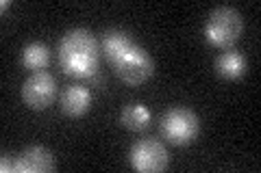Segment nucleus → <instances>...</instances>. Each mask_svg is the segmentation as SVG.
Segmentation results:
<instances>
[{"label": "nucleus", "instance_id": "nucleus-1", "mask_svg": "<svg viewBox=\"0 0 261 173\" xmlns=\"http://www.w3.org/2000/svg\"><path fill=\"white\" fill-rule=\"evenodd\" d=\"M102 52L116 76L126 85H142L154 74L152 56L128 35L126 30L111 28L102 35Z\"/></svg>", "mask_w": 261, "mask_h": 173}, {"label": "nucleus", "instance_id": "nucleus-9", "mask_svg": "<svg viewBox=\"0 0 261 173\" xmlns=\"http://www.w3.org/2000/svg\"><path fill=\"white\" fill-rule=\"evenodd\" d=\"M246 70H248L246 56L238 50H233V48L220 52L216 59V72L226 80H240L246 74Z\"/></svg>", "mask_w": 261, "mask_h": 173}, {"label": "nucleus", "instance_id": "nucleus-3", "mask_svg": "<svg viewBox=\"0 0 261 173\" xmlns=\"http://www.w3.org/2000/svg\"><path fill=\"white\" fill-rule=\"evenodd\" d=\"M244 20L238 9L233 7H218L209 13V18L202 26V35H205L207 44L220 48V50H228L235 46V41L242 37Z\"/></svg>", "mask_w": 261, "mask_h": 173}, {"label": "nucleus", "instance_id": "nucleus-13", "mask_svg": "<svg viewBox=\"0 0 261 173\" xmlns=\"http://www.w3.org/2000/svg\"><path fill=\"white\" fill-rule=\"evenodd\" d=\"M9 5H11L9 0H3V5H0V7H3V11H7V9H9Z\"/></svg>", "mask_w": 261, "mask_h": 173}, {"label": "nucleus", "instance_id": "nucleus-4", "mask_svg": "<svg viewBox=\"0 0 261 173\" xmlns=\"http://www.w3.org/2000/svg\"><path fill=\"white\" fill-rule=\"evenodd\" d=\"M198 132H200V119L190 109L176 106V109H170L161 117V134L172 145H178V147L190 145L196 141Z\"/></svg>", "mask_w": 261, "mask_h": 173}, {"label": "nucleus", "instance_id": "nucleus-2", "mask_svg": "<svg viewBox=\"0 0 261 173\" xmlns=\"http://www.w3.org/2000/svg\"><path fill=\"white\" fill-rule=\"evenodd\" d=\"M59 65L72 78L92 80L98 74V41L87 28H72L59 41Z\"/></svg>", "mask_w": 261, "mask_h": 173}, {"label": "nucleus", "instance_id": "nucleus-8", "mask_svg": "<svg viewBox=\"0 0 261 173\" xmlns=\"http://www.w3.org/2000/svg\"><path fill=\"white\" fill-rule=\"evenodd\" d=\"M92 106V91L83 85H70L61 95V109L70 117H83Z\"/></svg>", "mask_w": 261, "mask_h": 173}, {"label": "nucleus", "instance_id": "nucleus-6", "mask_svg": "<svg viewBox=\"0 0 261 173\" xmlns=\"http://www.w3.org/2000/svg\"><path fill=\"white\" fill-rule=\"evenodd\" d=\"M57 97V80L46 70L33 72L22 85V102L33 111L48 109Z\"/></svg>", "mask_w": 261, "mask_h": 173}, {"label": "nucleus", "instance_id": "nucleus-5", "mask_svg": "<svg viewBox=\"0 0 261 173\" xmlns=\"http://www.w3.org/2000/svg\"><path fill=\"white\" fill-rule=\"evenodd\" d=\"M170 154L157 139H142L128 152V164L140 173H159L168 167Z\"/></svg>", "mask_w": 261, "mask_h": 173}, {"label": "nucleus", "instance_id": "nucleus-12", "mask_svg": "<svg viewBox=\"0 0 261 173\" xmlns=\"http://www.w3.org/2000/svg\"><path fill=\"white\" fill-rule=\"evenodd\" d=\"M0 171L3 173H18V154H3Z\"/></svg>", "mask_w": 261, "mask_h": 173}, {"label": "nucleus", "instance_id": "nucleus-7", "mask_svg": "<svg viewBox=\"0 0 261 173\" xmlns=\"http://www.w3.org/2000/svg\"><path fill=\"white\" fill-rule=\"evenodd\" d=\"M55 171V156L44 145H31L18 154V173H50Z\"/></svg>", "mask_w": 261, "mask_h": 173}, {"label": "nucleus", "instance_id": "nucleus-10", "mask_svg": "<svg viewBox=\"0 0 261 173\" xmlns=\"http://www.w3.org/2000/svg\"><path fill=\"white\" fill-rule=\"evenodd\" d=\"M122 126L130 132H142L150 126V111L144 104H128L120 115Z\"/></svg>", "mask_w": 261, "mask_h": 173}, {"label": "nucleus", "instance_id": "nucleus-11", "mask_svg": "<svg viewBox=\"0 0 261 173\" xmlns=\"http://www.w3.org/2000/svg\"><path fill=\"white\" fill-rule=\"evenodd\" d=\"M48 61H50V50H48V46L39 44V41H33V44L24 46L22 56H20V63L27 70L42 72L46 65H48Z\"/></svg>", "mask_w": 261, "mask_h": 173}]
</instances>
